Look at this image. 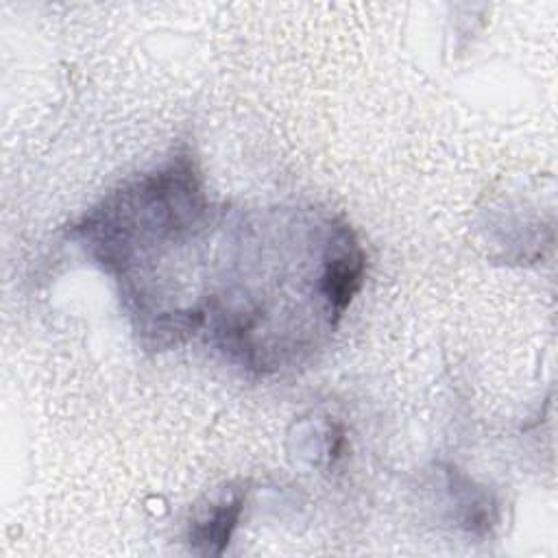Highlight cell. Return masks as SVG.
<instances>
[{"instance_id": "cell-1", "label": "cell", "mask_w": 558, "mask_h": 558, "mask_svg": "<svg viewBox=\"0 0 558 558\" xmlns=\"http://www.w3.org/2000/svg\"><path fill=\"white\" fill-rule=\"evenodd\" d=\"M242 506H244V499L240 493H235L229 499L214 506L211 514L205 521L194 525L192 543L203 545L205 554H220L238 525Z\"/></svg>"}]
</instances>
